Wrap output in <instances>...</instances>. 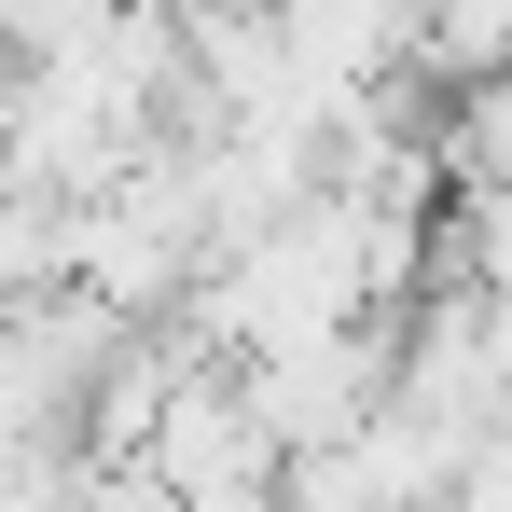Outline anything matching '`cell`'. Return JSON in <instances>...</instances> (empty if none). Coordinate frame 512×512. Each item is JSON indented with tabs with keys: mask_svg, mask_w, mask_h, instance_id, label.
Instances as JSON below:
<instances>
[{
	"mask_svg": "<svg viewBox=\"0 0 512 512\" xmlns=\"http://www.w3.org/2000/svg\"><path fill=\"white\" fill-rule=\"evenodd\" d=\"M443 97L457 111L429 125V167L457 180V194L471 180H512V70H471V84H443Z\"/></svg>",
	"mask_w": 512,
	"mask_h": 512,
	"instance_id": "1",
	"label": "cell"
}]
</instances>
